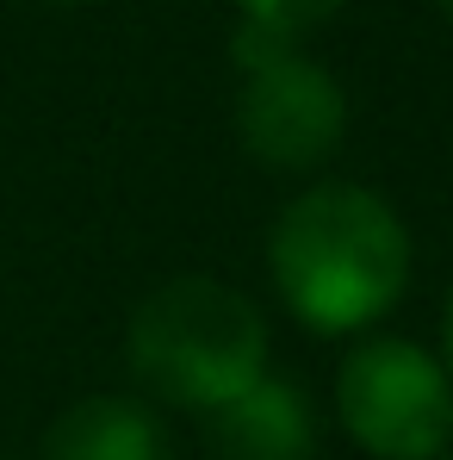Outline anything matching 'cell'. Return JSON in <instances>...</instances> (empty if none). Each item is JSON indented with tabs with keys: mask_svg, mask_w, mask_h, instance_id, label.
Returning <instances> with one entry per match:
<instances>
[{
	"mask_svg": "<svg viewBox=\"0 0 453 460\" xmlns=\"http://www.w3.org/2000/svg\"><path fill=\"white\" fill-rule=\"evenodd\" d=\"M236 6H242V19H255V25H274V31L304 38V31L323 25L342 0H236Z\"/></svg>",
	"mask_w": 453,
	"mask_h": 460,
	"instance_id": "cell-8",
	"label": "cell"
},
{
	"mask_svg": "<svg viewBox=\"0 0 453 460\" xmlns=\"http://www.w3.org/2000/svg\"><path fill=\"white\" fill-rule=\"evenodd\" d=\"M236 131H242V150L261 168L304 174V168L335 155L342 131H348V100H342L335 75L299 50L286 63H267V69L242 75Z\"/></svg>",
	"mask_w": 453,
	"mask_h": 460,
	"instance_id": "cell-4",
	"label": "cell"
},
{
	"mask_svg": "<svg viewBox=\"0 0 453 460\" xmlns=\"http://www.w3.org/2000/svg\"><path fill=\"white\" fill-rule=\"evenodd\" d=\"M44 6H81V0H44Z\"/></svg>",
	"mask_w": 453,
	"mask_h": 460,
	"instance_id": "cell-10",
	"label": "cell"
},
{
	"mask_svg": "<svg viewBox=\"0 0 453 460\" xmlns=\"http://www.w3.org/2000/svg\"><path fill=\"white\" fill-rule=\"evenodd\" d=\"M205 436L224 460H304L317 423H310V398L299 385L261 374L218 411H205Z\"/></svg>",
	"mask_w": 453,
	"mask_h": 460,
	"instance_id": "cell-5",
	"label": "cell"
},
{
	"mask_svg": "<svg viewBox=\"0 0 453 460\" xmlns=\"http://www.w3.org/2000/svg\"><path fill=\"white\" fill-rule=\"evenodd\" d=\"M274 287L317 336H354L379 323L410 287V230L354 181H317L274 225Z\"/></svg>",
	"mask_w": 453,
	"mask_h": 460,
	"instance_id": "cell-1",
	"label": "cell"
},
{
	"mask_svg": "<svg viewBox=\"0 0 453 460\" xmlns=\"http://www.w3.org/2000/svg\"><path fill=\"white\" fill-rule=\"evenodd\" d=\"M435 6H441V13H453V0H435Z\"/></svg>",
	"mask_w": 453,
	"mask_h": 460,
	"instance_id": "cell-11",
	"label": "cell"
},
{
	"mask_svg": "<svg viewBox=\"0 0 453 460\" xmlns=\"http://www.w3.org/2000/svg\"><path fill=\"white\" fill-rule=\"evenodd\" d=\"M441 367H448V380H453V299H448V317H441Z\"/></svg>",
	"mask_w": 453,
	"mask_h": 460,
	"instance_id": "cell-9",
	"label": "cell"
},
{
	"mask_svg": "<svg viewBox=\"0 0 453 460\" xmlns=\"http://www.w3.org/2000/svg\"><path fill=\"white\" fill-rule=\"evenodd\" d=\"M342 429L373 460H441L453 442V380L441 355L404 336L361 342L335 374Z\"/></svg>",
	"mask_w": 453,
	"mask_h": 460,
	"instance_id": "cell-3",
	"label": "cell"
},
{
	"mask_svg": "<svg viewBox=\"0 0 453 460\" xmlns=\"http://www.w3.org/2000/svg\"><path fill=\"white\" fill-rule=\"evenodd\" d=\"M44 460H161V429L144 404L100 392V398L69 404L50 423Z\"/></svg>",
	"mask_w": 453,
	"mask_h": 460,
	"instance_id": "cell-6",
	"label": "cell"
},
{
	"mask_svg": "<svg viewBox=\"0 0 453 460\" xmlns=\"http://www.w3.org/2000/svg\"><path fill=\"white\" fill-rule=\"evenodd\" d=\"M230 57H236V69H242V75H255V69H267V63L299 57V38H292V31H274V25L242 19V25L230 31Z\"/></svg>",
	"mask_w": 453,
	"mask_h": 460,
	"instance_id": "cell-7",
	"label": "cell"
},
{
	"mask_svg": "<svg viewBox=\"0 0 453 460\" xmlns=\"http://www.w3.org/2000/svg\"><path fill=\"white\" fill-rule=\"evenodd\" d=\"M131 367L161 404L218 411L267 374V323L248 293L205 274H180L131 311Z\"/></svg>",
	"mask_w": 453,
	"mask_h": 460,
	"instance_id": "cell-2",
	"label": "cell"
}]
</instances>
